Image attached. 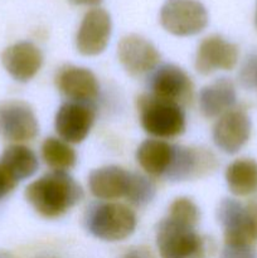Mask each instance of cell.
<instances>
[{"label": "cell", "instance_id": "6da1fadb", "mask_svg": "<svg viewBox=\"0 0 257 258\" xmlns=\"http://www.w3.org/2000/svg\"><path fill=\"white\" fill-rule=\"evenodd\" d=\"M25 198L38 214L55 219L82 201L83 190L67 171L53 170L30 183Z\"/></svg>", "mask_w": 257, "mask_h": 258}, {"label": "cell", "instance_id": "7a4b0ae2", "mask_svg": "<svg viewBox=\"0 0 257 258\" xmlns=\"http://www.w3.org/2000/svg\"><path fill=\"white\" fill-rule=\"evenodd\" d=\"M86 228L102 241L117 242L127 238L136 228V216L128 207L105 202L92 204L86 213Z\"/></svg>", "mask_w": 257, "mask_h": 258}, {"label": "cell", "instance_id": "3957f363", "mask_svg": "<svg viewBox=\"0 0 257 258\" xmlns=\"http://www.w3.org/2000/svg\"><path fill=\"white\" fill-rule=\"evenodd\" d=\"M156 246L161 258H207V239L196 227L170 218L160 221L156 228Z\"/></svg>", "mask_w": 257, "mask_h": 258}, {"label": "cell", "instance_id": "277c9868", "mask_svg": "<svg viewBox=\"0 0 257 258\" xmlns=\"http://www.w3.org/2000/svg\"><path fill=\"white\" fill-rule=\"evenodd\" d=\"M138 108L143 128L155 138H176L185 131V115L176 103L144 93L138 98Z\"/></svg>", "mask_w": 257, "mask_h": 258}, {"label": "cell", "instance_id": "5b68a950", "mask_svg": "<svg viewBox=\"0 0 257 258\" xmlns=\"http://www.w3.org/2000/svg\"><path fill=\"white\" fill-rule=\"evenodd\" d=\"M217 219L223 228L226 244H252L257 239V204L243 206L226 198L219 203Z\"/></svg>", "mask_w": 257, "mask_h": 258}, {"label": "cell", "instance_id": "8992f818", "mask_svg": "<svg viewBox=\"0 0 257 258\" xmlns=\"http://www.w3.org/2000/svg\"><path fill=\"white\" fill-rule=\"evenodd\" d=\"M208 20V12L198 0H166L160 10L163 28L176 37L198 34Z\"/></svg>", "mask_w": 257, "mask_h": 258}, {"label": "cell", "instance_id": "52a82bcc", "mask_svg": "<svg viewBox=\"0 0 257 258\" xmlns=\"http://www.w3.org/2000/svg\"><path fill=\"white\" fill-rule=\"evenodd\" d=\"M38 131V120L28 103L18 100L0 102V138L12 143H24L33 140Z\"/></svg>", "mask_w": 257, "mask_h": 258}, {"label": "cell", "instance_id": "ba28073f", "mask_svg": "<svg viewBox=\"0 0 257 258\" xmlns=\"http://www.w3.org/2000/svg\"><path fill=\"white\" fill-rule=\"evenodd\" d=\"M150 95L159 100L188 105L193 98L194 86L188 73L175 64H161L155 68L150 78Z\"/></svg>", "mask_w": 257, "mask_h": 258}, {"label": "cell", "instance_id": "9c48e42d", "mask_svg": "<svg viewBox=\"0 0 257 258\" xmlns=\"http://www.w3.org/2000/svg\"><path fill=\"white\" fill-rule=\"evenodd\" d=\"M93 103L67 101L55 113V131L68 144H80L87 138L95 122Z\"/></svg>", "mask_w": 257, "mask_h": 258}, {"label": "cell", "instance_id": "30bf717a", "mask_svg": "<svg viewBox=\"0 0 257 258\" xmlns=\"http://www.w3.org/2000/svg\"><path fill=\"white\" fill-rule=\"evenodd\" d=\"M112 23L105 9L95 8L86 13L76 35V47L83 55L102 53L110 42Z\"/></svg>", "mask_w": 257, "mask_h": 258}, {"label": "cell", "instance_id": "8fae6325", "mask_svg": "<svg viewBox=\"0 0 257 258\" xmlns=\"http://www.w3.org/2000/svg\"><path fill=\"white\" fill-rule=\"evenodd\" d=\"M117 55L122 67L131 76L150 72L160 62V53L155 45L138 34H128L118 42Z\"/></svg>", "mask_w": 257, "mask_h": 258}, {"label": "cell", "instance_id": "7c38bea8", "mask_svg": "<svg viewBox=\"0 0 257 258\" xmlns=\"http://www.w3.org/2000/svg\"><path fill=\"white\" fill-rule=\"evenodd\" d=\"M251 118L246 111L232 108L223 113L213 127V141L226 154H236L251 136Z\"/></svg>", "mask_w": 257, "mask_h": 258}, {"label": "cell", "instance_id": "4fadbf2b", "mask_svg": "<svg viewBox=\"0 0 257 258\" xmlns=\"http://www.w3.org/2000/svg\"><path fill=\"white\" fill-rule=\"evenodd\" d=\"M237 44L228 42L221 35H209L198 45L196 53V70L201 75H211L214 71H229L238 62Z\"/></svg>", "mask_w": 257, "mask_h": 258}, {"label": "cell", "instance_id": "5bb4252c", "mask_svg": "<svg viewBox=\"0 0 257 258\" xmlns=\"http://www.w3.org/2000/svg\"><path fill=\"white\" fill-rule=\"evenodd\" d=\"M216 165L212 153L202 149L174 145L173 159L164 178L170 181H184L208 173Z\"/></svg>", "mask_w": 257, "mask_h": 258}, {"label": "cell", "instance_id": "9a60e30c", "mask_svg": "<svg viewBox=\"0 0 257 258\" xmlns=\"http://www.w3.org/2000/svg\"><path fill=\"white\" fill-rule=\"evenodd\" d=\"M55 86L68 101L93 103L98 97L100 85L88 68L65 66L55 75Z\"/></svg>", "mask_w": 257, "mask_h": 258}, {"label": "cell", "instance_id": "2e32d148", "mask_svg": "<svg viewBox=\"0 0 257 258\" xmlns=\"http://www.w3.org/2000/svg\"><path fill=\"white\" fill-rule=\"evenodd\" d=\"M2 63L7 72L18 82L32 80L43 64V54L32 42H18L2 53Z\"/></svg>", "mask_w": 257, "mask_h": 258}, {"label": "cell", "instance_id": "e0dca14e", "mask_svg": "<svg viewBox=\"0 0 257 258\" xmlns=\"http://www.w3.org/2000/svg\"><path fill=\"white\" fill-rule=\"evenodd\" d=\"M130 173L116 165L95 169L88 176V188L101 201H115L126 196Z\"/></svg>", "mask_w": 257, "mask_h": 258}, {"label": "cell", "instance_id": "ac0fdd59", "mask_svg": "<svg viewBox=\"0 0 257 258\" xmlns=\"http://www.w3.org/2000/svg\"><path fill=\"white\" fill-rule=\"evenodd\" d=\"M237 102L236 87L228 78H219L199 92V108L206 117H221L234 107Z\"/></svg>", "mask_w": 257, "mask_h": 258}, {"label": "cell", "instance_id": "d6986e66", "mask_svg": "<svg viewBox=\"0 0 257 258\" xmlns=\"http://www.w3.org/2000/svg\"><path fill=\"white\" fill-rule=\"evenodd\" d=\"M174 145L159 139H148L143 141L136 151V159L141 168L151 176H165L171 159Z\"/></svg>", "mask_w": 257, "mask_h": 258}, {"label": "cell", "instance_id": "ffe728a7", "mask_svg": "<svg viewBox=\"0 0 257 258\" xmlns=\"http://www.w3.org/2000/svg\"><path fill=\"white\" fill-rule=\"evenodd\" d=\"M0 163L17 183L34 175L39 166L34 151L19 144L8 146L3 153Z\"/></svg>", "mask_w": 257, "mask_h": 258}, {"label": "cell", "instance_id": "44dd1931", "mask_svg": "<svg viewBox=\"0 0 257 258\" xmlns=\"http://www.w3.org/2000/svg\"><path fill=\"white\" fill-rule=\"evenodd\" d=\"M226 181L234 196L246 197L256 193L257 161L253 159H238L229 164L226 170Z\"/></svg>", "mask_w": 257, "mask_h": 258}, {"label": "cell", "instance_id": "7402d4cb", "mask_svg": "<svg viewBox=\"0 0 257 258\" xmlns=\"http://www.w3.org/2000/svg\"><path fill=\"white\" fill-rule=\"evenodd\" d=\"M42 158L50 169L67 171L76 165L77 155L72 146L58 138H47L42 144Z\"/></svg>", "mask_w": 257, "mask_h": 258}, {"label": "cell", "instance_id": "603a6c76", "mask_svg": "<svg viewBox=\"0 0 257 258\" xmlns=\"http://www.w3.org/2000/svg\"><path fill=\"white\" fill-rule=\"evenodd\" d=\"M155 184L150 179L141 174L130 173V180H128L125 198L131 204L136 207L146 206L153 201V198L155 197Z\"/></svg>", "mask_w": 257, "mask_h": 258}, {"label": "cell", "instance_id": "cb8c5ba5", "mask_svg": "<svg viewBox=\"0 0 257 258\" xmlns=\"http://www.w3.org/2000/svg\"><path fill=\"white\" fill-rule=\"evenodd\" d=\"M168 218L179 222V223L197 227L199 218H201V213H199V208L193 201L181 197V198H176L170 204Z\"/></svg>", "mask_w": 257, "mask_h": 258}, {"label": "cell", "instance_id": "d4e9b609", "mask_svg": "<svg viewBox=\"0 0 257 258\" xmlns=\"http://www.w3.org/2000/svg\"><path fill=\"white\" fill-rule=\"evenodd\" d=\"M221 258H257L252 244H226L221 252Z\"/></svg>", "mask_w": 257, "mask_h": 258}, {"label": "cell", "instance_id": "484cf974", "mask_svg": "<svg viewBox=\"0 0 257 258\" xmlns=\"http://www.w3.org/2000/svg\"><path fill=\"white\" fill-rule=\"evenodd\" d=\"M17 184V181L12 178V175L8 173L7 169L0 163V201L9 196L15 189Z\"/></svg>", "mask_w": 257, "mask_h": 258}, {"label": "cell", "instance_id": "4316f807", "mask_svg": "<svg viewBox=\"0 0 257 258\" xmlns=\"http://www.w3.org/2000/svg\"><path fill=\"white\" fill-rule=\"evenodd\" d=\"M121 258H150L146 252L141 251V249H131L127 253L123 254Z\"/></svg>", "mask_w": 257, "mask_h": 258}, {"label": "cell", "instance_id": "83f0119b", "mask_svg": "<svg viewBox=\"0 0 257 258\" xmlns=\"http://www.w3.org/2000/svg\"><path fill=\"white\" fill-rule=\"evenodd\" d=\"M75 5H96L101 3V0H70Z\"/></svg>", "mask_w": 257, "mask_h": 258}, {"label": "cell", "instance_id": "f1b7e54d", "mask_svg": "<svg viewBox=\"0 0 257 258\" xmlns=\"http://www.w3.org/2000/svg\"><path fill=\"white\" fill-rule=\"evenodd\" d=\"M0 258H14V257L10 256V254L7 253V252H0Z\"/></svg>", "mask_w": 257, "mask_h": 258}, {"label": "cell", "instance_id": "f546056e", "mask_svg": "<svg viewBox=\"0 0 257 258\" xmlns=\"http://www.w3.org/2000/svg\"><path fill=\"white\" fill-rule=\"evenodd\" d=\"M254 24H256V28H257V8H256V17H254Z\"/></svg>", "mask_w": 257, "mask_h": 258}]
</instances>
